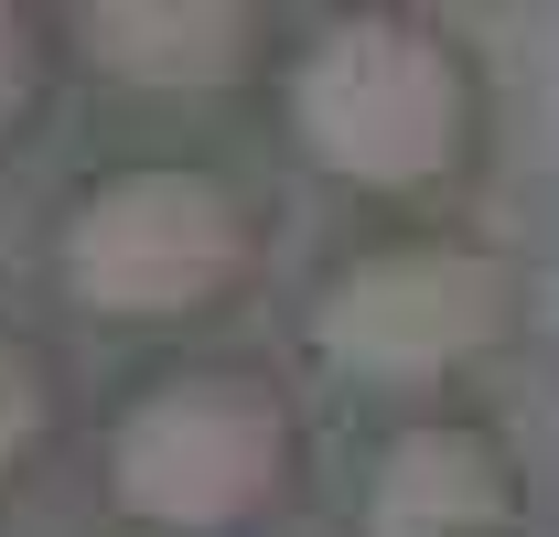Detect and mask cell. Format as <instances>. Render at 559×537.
<instances>
[{
  "label": "cell",
  "mask_w": 559,
  "mask_h": 537,
  "mask_svg": "<svg viewBox=\"0 0 559 537\" xmlns=\"http://www.w3.org/2000/svg\"><path fill=\"white\" fill-rule=\"evenodd\" d=\"M290 151L366 204H430L485 162V65L474 44L409 0L312 11L280 55Z\"/></svg>",
  "instance_id": "1"
},
{
  "label": "cell",
  "mask_w": 559,
  "mask_h": 537,
  "mask_svg": "<svg viewBox=\"0 0 559 537\" xmlns=\"http://www.w3.org/2000/svg\"><path fill=\"white\" fill-rule=\"evenodd\" d=\"M527 279L474 226H377L312 268L301 290V355L345 398L441 408L474 366L516 344Z\"/></svg>",
  "instance_id": "2"
},
{
  "label": "cell",
  "mask_w": 559,
  "mask_h": 537,
  "mask_svg": "<svg viewBox=\"0 0 559 537\" xmlns=\"http://www.w3.org/2000/svg\"><path fill=\"white\" fill-rule=\"evenodd\" d=\"M259 279V194L194 151H119L55 204V290L108 334H194Z\"/></svg>",
  "instance_id": "3"
},
{
  "label": "cell",
  "mask_w": 559,
  "mask_h": 537,
  "mask_svg": "<svg viewBox=\"0 0 559 537\" xmlns=\"http://www.w3.org/2000/svg\"><path fill=\"white\" fill-rule=\"evenodd\" d=\"M301 484V408L248 355H173L97 419V494L140 537H248Z\"/></svg>",
  "instance_id": "4"
},
{
  "label": "cell",
  "mask_w": 559,
  "mask_h": 537,
  "mask_svg": "<svg viewBox=\"0 0 559 537\" xmlns=\"http://www.w3.org/2000/svg\"><path fill=\"white\" fill-rule=\"evenodd\" d=\"M527 463L474 408H409L355 473V537H516Z\"/></svg>",
  "instance_id": "5"
},
{
  "label": "cell",
  "mask_w": 559,
  "mask_h": 537,
  "mask_svg": "<svg viewBox=\"0 0 559 537\" xmlns=\"http://www.w3.org/2000/svg\"><path fill=\"white\" fill-rule=\"evenodd\" d=\"M66 44L108 86L140 97H215L270 55V11L248 0H75Z\"/></svg>",
  "instance_id": "6"
},
{
  "label": "cell",
  "mask_w": 559,
  "mask_h": 537,
  "mask_svg": "<svg viewBox=\"0 0 559 537\" xmlns=\"http://www.w3.org/2000/svg\"><path fill=\"white\" fill-rule=\"evenodd\" d=\"M55 430H66V366H55V344L0 323V494L55 452Z\"/></svg>",
  "instance_id": "7"
},
{
  "label": "cell",
  "mask_w": 559,
  "mask_h": 537,
  "mask_svg": "<svg viewBox=\"0 0 559 537\" xmlns=\"http://www.w3.org/2000/svg\"><path fill=\"white\" fill-rule=\"evenodd\" d=\"M55 55H66V11L44 0H0V140L33 130V108L55 97Z\"/></svg>",
  "instance_id": "8"
}]
</instances>
